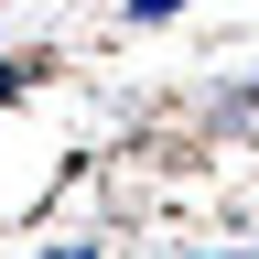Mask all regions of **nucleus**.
<instances>
[{
  "label": "nucleus",
  "instance_id": "1",
  "mask_svg": "<svg viewBox=\"0 0 259 259\" xmlns=\"http://www.w3.org/2000/svg\"><path fill=\"white\" fill-rule=\"evenodd\" d=\"M162 11H184V0H130V22H162Z\"/></svg>",
  "mask_w": 259,
  "mask_h": 259
}]
</instances>
